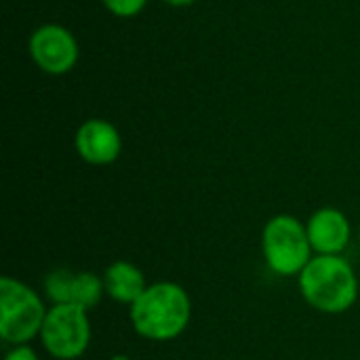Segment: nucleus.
I'll return each instance as SVG.
<instances>
[{"mask_svg": "<svg viewBox=\"0 0 360 360\" xmlns=\"http://www.w3.org/2000/svg\"><path fill=\"white\" fill-rule=\"evenodd\" d=\"M133 331L148 342L177 340L192 321V300L188 291L171 281L148 285L135 304L129 306Z\"/></svg>", "mask_w": 360, "mask_h": 360, "instance_id": "obj_1", "label": "nucleus"}, {"mask_svg": "<svg viewBox=\"0 0 360 360\" xmlns=\"http://www.w3.org/2000/svg\"><path fill=\"white\" fill-rule=\"evenodd\" d=\"M304 302L323 314H344L359 300V276L344 255H314L297 276Z\"/></svg>", "mask_w": 360, "mask_h": 360, "instance_id": "obj_2", "label": "nucleus"}, {"mask_svg": "<svg viewBox=\"0 0 360 360\" xmlns=\"http://www.w3.org/2000/svg\"><path fill=\"white\" fill-rule=\"evenodd\" d=\"M49 308L25 283L0 278V340L8 346H25L40 335Z\"/></svg>", "mask_w": 360, "mask_h": 360, "instance_id": "obj_3", "label": "nucleus"}, {"mask_svg": "<svg viewBox=\"0 0 360 360\" xmlns=\"http://www.w3.org/2000/svg\"><path fill=\"white\" fill-rule=\"evenodd\" d=\"M262 255L276 276H300L314 257L306 224L287 213L268 219L262 230Z\"/></svg>", "mask_w": 360, "mask_h": 360, "instance_id": "obj_4", "label": "nucleus"}, {"mask_svg": "<svg viewBox=\"0 0 360 360\" xmlns=\"http://www.w3.org/2000/svg\"><path fill=\"white\" fill-rule=\"evenodd\" d=\"M93 329L89 310L76 304L51 306L40 329V344L55 360H78L91 346Z\"/></svg>", "mask_w": 360, "mask_h": 360, "instance_id": "obj_5", "label": "nucleus"}, {"mask_svg": "<svg viewBox=\"0 0 360 360\" xmlns=\"http://www.w3.org/2000/svg\"><path fill=\"white\" fill-rule=\"evenodd\" d=\"M30 55L42 72L65 74L78 61V42L68 27L44 23L30 36Z\"/></svg>", "mask_w": 360, "mask_h": 360, "instance_id": "obj_6", "label": "nucleus"}, {"mask_svg": "<svg viewBox=\"0 0 360 360\" xmlns=\"http://www.w3.org/2000/svg\"><path fill=\"white\" fill-rule=\"evenodd\" d=\"M306 230L314 255H342L352 240V224L335 207L314 211L306 221Z\"/></svg>", "mask_w": 360, "mask_h": 360, "instance_id": "obj_7", "label": "nucleus"}, {"mask_svg": "<svg viewBox=\"0 0 360 360\" xmlns=\"http://www.w3.org/2000/svg\"><path fill=\"white\" fill-rule=\"evenodd\" d=\"M74 146L84 162L93 167H105L120 156L122 137L112 122L101 118H91L78 127Z\"/></svg>", "mask_w": 360, "mask_h": 360, "instance_id": "obj_8", "label": "nucleus"}, {"mask_svg": "<svg viewBox=\"0 0 360 360\" xmlns=\"http://www.w3.org/2000/svg\"><path fill=\"white\" fill-rule=\"evenodd\" d=\"M105 297H110L116 304L131 306L139 300V295L148 289L146 274L127 259L112 262L105 272L101 274Z\"/></svg>", "mask_w": 360, "mask_h": 360, "instance_id": "obj_9", "label": "nucleus"}, {"mask_svg": "<svg viewBox=\"0 0 360 360\" xmlns=\"http://www.w3.org/2000/svg\"><path fill=\"white\" fill-rule=\"evenodd\" d=\"M105 295L103 278L95 272H76L74 274V287H72V304L91 310L95 308L101 297Z\"/></svg>", "mask_w": 360, "mask_h": 360, "instance_id": "obj_10", "label": "nucleus"}, {"mask_svg": "<svg viewBox=\"0 0 360 360\" xmlns=\"http://www.w3.org/2000/svg\"><path fill=\"white\" fill-rule=\"evenodd\" d=\"M74 274L68 268H57L51 270L44 276L42 289H44V297L51 302V306L57 304H72V287H74Z\"/></svg>", "mask_w": 360, "mask_h": 360, "instance_id": "obj_11", "label": "nucleus"}, {"mask_svg": "<svg viewBox=\"0 0 360 360\" xmlns=\"http://www.w3.org/2000/svg\"><path fill=\"white\" fill-rule=\"evenodd\" d=\"M148 0H103L105 8L118 17H133L137 15L143 6H146Z\"/></svg>", "mask_w": 360, "mask_h": 360, "instance_id": "obj_12", "label": "nucleus"}, {"mask_svg": "<svg viewBox=\"0 0 360 360\" xmlns=\"http://www.w3.org/2000/svg\"><path fill=\"white\" fill-rule=\"evenodd\" d=\"M2 360H40V356L30 344H25V346H11Z\"/></svg>", "mask_w": 360, "mask_h": 360, "instance_id": "obj_13", "label": "nucleus"}, {"mask_svg": "<svg viewBox=\"0 0 360 360\" xmlns=\"http://www.w3.org/2000/svg\"><path fill=\"white\" fill-rule=\"evenodd\" d=\"M165 2H169V4H173V6H190V4H194L196 0H165Z\"/></svg>", "mask_w": 360, "mask_h": 360, "instance_id": "obj_14", "label": "nucleus"}, {"mask_svg": "<svg viewBox=\"0 0 360 360\" xmlns=\"http://www.w3.org/2000/svg\"><path fill=\"white\" fill-rule=\"evenodd\" d=\"M110 360H133L129 354H114Z\"/></svg>", "mask_w": 360, "mask_h": 360, "instance_id": "obj_15", "label": "nucleus"}, {"mask_svg": "<svg viewBox=\"0 0 360 360\" xmlns=\"http://www.w3.org/2000/svg\"><path fill=\"white\" fill-rule=\"evenodd\" d=\"M359 243H360V226H359Z\"/></svg>", "mask_w": 360, "mask_h": 360, "instance_id": "obj_16", "label": "nucleus"}]
</instances>
